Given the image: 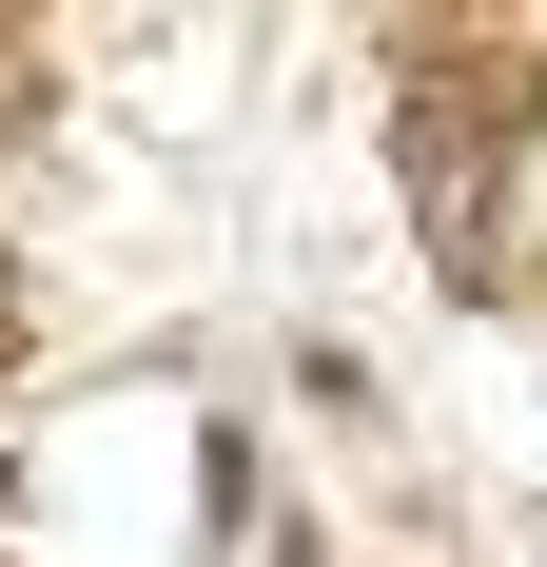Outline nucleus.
Returning <instances> with one entry per match:
<instances>
[]
</instances>
